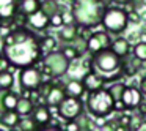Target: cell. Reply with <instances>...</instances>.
<instances>
[{
  "mask_svg": "<svg viewBox=\"0 0 146 131\" xmlns=\"http://www.w3.org/2000/svg\"><path fill=\"white\" fill-rule=\"evenodd\" d=\"M82 82H83L85 90H86L88 93H93V92H98V90L105 89V87H104L105 79L101 76V74H98L96 71H93V70L88 71V73H85Z\"/></svg>",
  "mask_w": 146,
  "mask_h": 131,
  "instance_id": "11",
  "label": "cell"
},
{
  "mask_svg": "<svg viewBox=\"0 0 146 131\" xmlns=\"http://www.w3.org/2000/svg\"><path fill=\"white\" fill-rule=\"evenodd\" d=\"M50 26L55 27V29H61V27L64 26V19H63V14H54V16H50Z\"/></svg>",
  "mask_w": 146,
  "mask_h": 131,
  "instance_id": "32",
  "label": "cell"
},
{
  "mask_svg": "<svg viewBox=\"0 0 146 131\" xmlns=\"http://www.w3.org/2000/svg\"><path fill=\"white\" fill-rule=\"evenodd\" d=\"M49 26H50V17H49L46 13H42L41 10L27 17V27H29L30 30L41 32V30L47 29Z\"/></svg>",
  "mask_w": 146,
  "mask_h": 131,
  "instance_id": "12",
  "label": "cell"
},
{
  "mask_svg": "<svg viewBox=\"0 0 146 131\" xmlns=\"http://www.w3.org/2000/svg\"><path fill=\"white\" fill-rule=\"evenodd\" d=\"M145 5H146V0H145Z\"/></svg>",
  "mask_w": 146,
  "mask_h": 131,
  "instance_id": "49",
  "label": "cell"
},
{
  "mask_svg": "<svg viewBox=\"0 0 146 131\" xmlns=\"http://www.w3.org/2000/svg\"><path fill=\"white\" fill-rule=\"evenodd\" d=\"M39 48H41L42 54L46 52V55L50 54V52H55V49H57V38L55 36H42V38H39Z\"/></svg>",
  "mask_w": 146,
  "mask_h": 131,
  "instance_id": "25",
  "label": "cell"
},
{
  "mask_svg": "<svg viewBox=\"0 0 146 131\" xmlns=\"http://www.w3.org/2000/svg\"><path fill=\"white\" fill-rule=\"evenodd\" d=\"M17 130L19 131H39L41 126L33 120L32 117H22L19 120V125H17Z\"/></svg>",
  "mask_w": 146,
  "mask_h": 131,
  "instance_id": "27",
  "label": "cell"
},
{
  "mask_svg": "<svg viewBox=\"0 0 146 131\" xmlns=\"http://www.w3.org/2000/svg\"><path fill=\"white\" fill-rule=\"evenodd\" d=\"M141 67H143V62H140L138 58H135L132 55L127 62H123V65H121V73L126 74V76H135L141 70Z\"/></svg>",
  "mask_w": 146,
  "mask_h": 131,
  "instance_id": "19",
  "label": "cell"
},
{
  "mask_svg": "<svg viewBox=\"0 0 146 131\" xmlns=\"http://www.w3.org/2000/svg\"><path fill=\"white\" fill-rule=\"evenodd\" d=\"M64 131H82V126L79 125L77 120H71L64 125Z\"/></svg>",
  "mask_w": 146,
  "mask_h": 131,
  "instance_id": "35",
  "label": "cell"
},
{
  "mask_svg": "<svg viewBox=\"0 0 146 131\" xmlns=\"http://www.w3.org/2000/svg\"><path fill=\"white\" fill-rule=\"evenodd\" d=\"M138 111H140V112H138L140 115H146V103H145V101H143L141 104L138 106Z\"/></svg>",
  "mask_w": 146,
  "mask_h": 131,
  "instance_id": "40",
  "label": "cell"
},
{
  "mask_svg": "<svg viewBox=\"0 0 146 131\" xmlns=\"http://www.w3.org/2000/svg\"><path fill=\"white\" fill-rule=\"evenodd\" d=\"M116 123H118V120H108V122H105L104 125H101L99 131H115Z\"/></svg>",
  "mask_w": 146,
  "mask_h": 131,
  "instance_id": "36",
  "label": "cell"
},
{
  "mask_svg": "<svg viewBox=\"0 0 146 131\" xmlns=\"http://www.w3.org/2000/svg\"><path fill=\"white\" fill-rule=\"evenodd\" d=\"M111 36L108 35L107 32H94L91 36H90V40L86 41V51L90 52L91 55L98 54V52L104 51V49H110L111 46Z\"/></svg>",
  "mask_w": 146,
  "mask_h": 131,
  "instance_id": "9",
  "label": "cell"
},
{
  "mask_svg": "<svg viewBox=\"0 0 146 131\" xmlns=\"http://www.w3.org/2000/svg\"><path fill=\"white\" fill-rule=\"evenodd\" d=\"M141 16H140L138 11H130L129 13V22H133V24H138Z\"/></svg>",
  "mask_w": 146,
  "mask_h": 131,
  "instance_id": "37",
  "label": "cell"
},
{
  "mask_svg": "<svg viewBox=\"0 0 146 131\" xmlns=\"http://www.w3.org/2000/svg\"><path fill=\"white\" fill-rule=\"evenodd\" d=\"M132 54L135 58H138L140 62H146V43H137L132 49Z\"/></svg>",
  "mask_w": 146,
  "mask_h": 131,
  "instance_id": "30",
  "label": "cell"
},
{
  "mask_svg": "<svg viewBox=\"0 0 146 131\" xmlns=\"http://www.w3.org/2000/svg\"><path fill=\"white\" fill-rule=\"evenodd\" d=\"M17 11H19V3H13V5H8V7L0 8V22H2V21L13 22V19L17 14Z\"/></svg>",
  "mask_w": 146,
  "mask_h": 131,
  "instance_id": "23",
  "label": "cell"
},
{
  "mask_svg": "<svg viewBox=\"0 0 146 131\" xmlns=\"http://www.w3.org/2000/svg\"><path fill=\"white\" fill-rule=\"evenodd\" d=\"M64 92H66V96H71V98H82V95L86 92L85 85H83L82 81L79 79H71L64 84Z\"/></svg>",
  "mask_w": 146,
  "mask_h": 131,
  "instance_id": "16",
  "label": "cell"
},
{
  "mask_svg": "<svg viewBox=\"0 0 146 131\" xmlns=\"http://www.w3.org/2000/svg\"><path fill=\"white\" fill-rule=\"evenodd\" d=\"M91 68L98 74H101L104 79L110 74H119L121 71V58L116 54L111 52V49H104V51L98 52V54L91 55Z\"/></svg>",
  "mask_w": 146,
  "mask_h": 131,
  "instance_id": "3",
  "label": "cell"
},
{
  "mask_svg": "<svg viewBox=\"0 0 146 131\" xmlns=\"http://www.w3.org/2000/svg\"><path fill=\"white\" fill-rule=\"evenodd\" d=\"M44 84V77H42V71H39L36 67H29L21 70L19 73V85L22 87L25 92H33V90H39V87Z\"/></svg>",
  "mask_w": 146,
  "mask_h": 131,
  "instance_id": "7",
  "label": "cell"
},
{
  "mask_svg": "<svg viewBox=\"0 0 146 131\" xmlns=\"http://www.w3.org/2000/svg\"><path fill=\"white\" fill-rule=\"evenodd\" d=\"M2 26H3V24H2V22H0V29H2Z\"/></svg>",
  "mask_w": 146,
  "mask_h": 131,
  "instance_id": "47",
  "label": "cell"
},
{
  "mask_svg": "<svg viewBox=\"0 0 146 131\" xmlns=\"http://www.w3.org/2000/svg\"><path fill=\"white\" fill-rule=\"evenodd\" d=\"M77 27H79V38H82V40H85V41H88L90 36L93 35L91 29H88V27H82V26H77Z\"/></svg>",
  "mask_w": 146,
  "mask_h": 131,
  "instance_id": "33",
  "label": "cell"
},
{
  "mask_svg": "<svg viewBox=\"0 0 146 131\" xmlns=\"http://www.w3.org/2000/svg\"><path fill=\"white\" fill-rule=\"evenodd\" d=\"M140 43H146V32H141V36H140Z\"/></svg>",
  "mask_w": 146,
  "mask_h": 131,
  "instance_id": "43",
  "label": "cell"
},
{
  "mask_svg": "<svg viewBox=\"0 0 146 131\" xmlns=\"http://www.w3.org/2000/svg\"><path fill=\"white\" fill-rule=\"evenodd\" d=\"M143 120H145V123H146V115H143Z\"/></svg>",
  "mask_w": 146,
  "mask_h": 131,
  "instance_id": "46",
  "label": "cell"
},
{
  "mask_svg": "<svg viewBox=\"0 0 146 131\" xmlns=\"http://www.w3.org/2000/svg\"><path fill=\"white\" fill-rule=\"evenodd\" d=\"M140 92H141L143 96H146V76H143L141 79H140V85H138Z\"/></svg>",
  "mask_w": 146,
  "mask_h": 131,
  "instance_id": "38",
  "label": "cell"
},
{
  "mask_svg": "<svg viewBox=\"0 0 146 131\" xmlns=\"http://www.w3.org/2000/svg\"><path fill=\"white\" fill-rule=\"evenodd\" d=\"M71 62L61 54V51H55L42 57V77L44 79H57L69 71Z\"/></svg>",
  "mask_w": 146,
  "mask_h": 131,
  "instance_id": "6",
  "label": "cell"
},
{
  "mask_svg": "<svg viewBox=\"0 0 146 131\" xmlns=\"http://www.w3.org/2000/svg\"><path fill=\"white\" fill-rule=\"evenodd\" d=\"M107 8L104 0H74L71 5V14L74 24L93 29L102 22Z\"/></svg>",
  "mask_w": 146,
  "mask_h": 131,
  "instance_id": "2",
  "label": "cell"
},
{
  "mask_svg": "<svg viewBox=\"0 0 146 131\" xmlns=\"http://www.w3.org/2000/svg\"><path fill=\"white\" fill-rule=\"evenodd\" d=\"M19 98L21 96L17 95V93L14 92H3V95H2V99H0V103H2V109L3 111H16L17 107V103H19Z\"/></svg>",
  "mask_w": 146,
  "mask_h": 131,
  "instance_id": "20",
  "label": "cell"
},
{
  "mask_svg": "<svg viewBox=\"0 0 146 131\" xmlns=\"http://www.w3.org/2000/svg\"><path fill=\"white\" fill-rule=\"evenodd\" d=\"M107 90L111 95V98L115 99V103H118V101H121V98H123V93H124V90H126V85H124L123 82H113L111 85L107 87Z\"/></svg>",
  "mask_w": 146,
  "mask_h": 131,
  "instance_id": "28",
  "label": "cell"
},
{
  "mask_svg": "<svg viewBox=\"0 0 146 131\" xmlns=\"http://www.w3.org/2000/svg\"><path fill=\"white\" fill-rule=\"evenodd\" d=\"M55 2H60V0H55Z\"/></svg>",
  "mask_w": 146,
  "mask_h": 131,
  "instance_id": "48",
  "label": "cell"
},
{
  "mask_svg": "<svg viewBox=\"0 0 146 131\" xmlns=\"http://www.w3.org/2000/svg\"><path fill=\"white\" fill-rule=\"evenodd\" d=\"M32 118H33V120H35L41 128L46 126L47 123H50V122H52V114H50V111H49L47 104H44V106H36L35 111H33V114H32Z\"/></svg>",
  "mask_w": 146,
  "mask_h": 131,
  "instance_id": "17",
  "label": "cell"
},
{
  "mask_svg": "<svg viewBox=\"0 0 146 131\" xmlns=\"http://www.w3.org/2000/svg\"><path fill=\"white\" fill-rule=\"evenodd\" d=\"M8 131H19L17 128H13V130H8Z\"/></svg>",
  "mask_w": 146,
  "mask_h": 131,
  "instance_id": "45",
  "label": "cell"
},
{
  "mask_svg": "<svg viewBox=\"0 0 146 131\" xmlns=\"http://www.w3.org/2000/svg\"><path fill=\"white\" fill-rule=\"evenodd\" d=\"M110 49H111V52H113V54H116L118 57L121 58V60H123V58H126L127 55L130 54V51H132V48H130V44H129V40L123 38V36H119V38L115 40V41L111 43Z\"/></svg>",
  "mask_w": 146,
  "mask_h": 131,
  "instance_id": "15",
  "label": "cell"
},
{
  "mask_svg": "<svg viewBox=\"0 0 146 131\" xmlns=\"http://www.w3.org/2000/svg\"><path fill=\"white\" fill-rule=\"evenodd\" d=\"M13 85H14V74L8 70L0 71V90L10 92Z\"/></svg>",
  "mask_w": 146,
  "mask_h": 131,
  "instance_id": "24",
  "label": "cell"
},
{
  "mask_svg": "<svg viewBox=\"0 0 146 131\" xmlns=\"http://www.w3.org/2000/svg\"><path fill=\"white\" fill-rule=\"evenodd\" d=\"M0 131H3V130H0Z\"/></svg>",
  "mask_w": 146,
  "mask_h": 131,
  "instance_id": "50",
  "label": "cell"
},
{
  "mask_svg": "<svg viewBox=\"0 0 146 131\" xmlns=\"http://www.w3.org/2000/svg\"><path fill=\"white\" fill-rule=\"evenodd\" d=\"M21 0H0V8L8 7V5H13V3H19Z\"/></svg>",
  "mask_w": 146,
  "mask_h": 131,
  "instance_id": "39",
  "label": "cell"
},
{
  "mask_svg": "<svg viewBox=\"0 0 146 131\" xmlns=\"http://www.w3.org/2000/svg\"><path fill=\"white\" fill-rule=\"evenodd\" d=\"M121 103L124 104L126 109H138V106L143 103V95L140 92V89L135 85H126Z\"/></svg>",
  "mask_w": 146,
  "mask_h": 131,
  "instance_id": "10",
  "label": "cell"
},
{
  "mask_svg": "<svg viewBox=\"0 0 146 131\" xmlns=\"http://www.w3.org/2000/svg\"><path fill=\"white\" fill-rule=\"evenodd\" d=\"M66 98V92H64V85H58V84H52V89L49 92V95L46 96V104L47 106H58L63 103V99Z\"/></svg>",
  "mask_w": 146,
  "mask_h": 131,
  "instance_id": "13",
  "label": "cell"
},
{
  "mask_svg": "<svg viewBox=\"0 0 146 131\" xmlns=\"http://www.w3.org/2000/svg\"><path fill=\"white\" fill-rule=\"evenodd\" d=\"M3 57L14 68L35 67L42 58L39 38L30 29H16L3 36Z\"/></svg>",
  "mask_w": 146,
  "mask_h": 131,
  "instance_id": "1",
  "label": "cell"
},
{
  "mask_svg": "<svg viewBox=\"0 0 146 131\" xmlns=\"http://www.w3.org/2000/svg\"><path fill=\"white\" fill-rule=\"evenodd\" d=\"M3 62H5V57H3V55H0V65L3 63Z\"/></svg>",
  "mask_w": 146,
  "mask_h": 131,
  "instance_id": "44",
  "label": "cell"
},
{
  "mask_svg": "<svg viewBox=\"0 0 146 131\" xmlns=\"http://www.w3.org/2000/svg\"><path fill=\"white\" fill-rule=\"evenodd\" d=\"M83 112V103L79 98H71L66 96L60 106H58V115L64 120H77Z\"/></svg>",
  "mask_w": 146,
  "mask_h": 131,
  "instance_id": "8",
  "label": "cell"
},
{
  "mask_svg": "<svg viewBox=\"0 0 146 131\" xmlns=\"http://www.w3.org/2000/svg\"><path fill=\"white\" fill-rule=\"evenodd\" d=\"M72 46H74V48H76L77 51L80 52V55H82L83 52L86 51V41H85V40H82V38H77L76 41L72 43Z\"/></svg>",
  "mask_w": 146,
  "mask_h": 131,
  "instance_id": "34",
  "label": "cell"
},
{
  "mask_svg": "<svg viewBox=\"0 0 146 131\" xmlns=\"http://www.w3.org/2000/svg\"><path fill=\"white\" fill-rule=\"evenodd\" d=\"M86 109L96 118H102L110 115L115 111V99L108 93L107 89L98 90V92L88 93L86 98Z\"/></svg>",
  "mask_w": 146,
  "mask_h": 131,
  "instance_id": "4",
  "label": "cell"
},
{
  "mask_svg": "<svg viewBox=\"0 0 146 131\" xmlns=\"http://www.w3.org/2000/svg\"><path fill=\"white\" fill-rule=\"evenodd\" d=\"M36 106L33 104V101L30 98H25V96H21L19 103H17L16 112L21 115V117H32L33 111H35Z\"/></svg>",
  "mask_w": 146,
  "mask_h": 131,
  "instance_id": "22",
  "label": "cell"
},
{
  "mask_svg": "<svg viewBox=\"0 0 146 131\" xmlns=\"http://www.w3.org/2000/svg\"><path fill=\"white\" fill-rule=\"evenodd\" d=\"M115 131H130L127 126H124V125H119V122L116 123V126H115Z\"/></svg>",
  "mask_w": 146,
  "mask_h": 131,
  "instance_id": "41",
  "label": "cell"
},
{
  "mask_svg": "<svg viewBox=\"0 0 146 131\" xmlns=\"http://www.w3.org/2000/svg\"><path fill=\"white\" fill-rule=\"evenodd\" d=\"M101 26L108 35H121L129 26V13L121 7H108L104 13Z\"/></svg>",
  "mask_w": 146,
  "mask_h": 131,
  "instance_id": "5",
  "label": "cell"
},
{
  "mask_svg": "<svg viewBox=\"0 0 146 131\" xmlns=\"http://www.w3.org/2000/svg\"><path fill=\"white\" fill-rule=\"evenodd\" d=\"M77 38H79V27H77V24H64L58 30V40L66 43V44H72Z\"/></svg>",
  "mask_w": 146,
  "mask_h": 131,
  "instance_id": "14",
  "label": "cell"
},
{
  "mask_svg": "<svg viewBox=\"0 0 146 131\" xmlns=\"http://www.w3.org/2000/svg\"><path fill=\"white\" fill-rule=\"evenodd\" d=\"M61 7L58 2H55V0H44V2H41V11L42 13H46L49 17L54 16V14H61Z\"/></svg>",
  "mask_w": 146,
  "mask_h": 131,
  "instance_id": "26",
  "label": "cell"
},
{
  "mask_svg": "<svg viewBox=\"0 0 146 131\" xmlns=\"http://www.w3.org/2000/svg\"><path fill=\"white\" fill-rule=\"evenodd\" d=\"M39 10H41V2L39 0H21L19 2V11L27 17L35 14Z\"/></svg>",
  "mask_w": 146,
  "mask_h": 131,
  "instance_id": "21",
  "label": "cell"
},
{
  "mask_svg": "<svg viewBox=\"0 0 146 131\" xmlns=\"http://www.w3.org/2000/svg\"><path fill=\"white\" fill-rule=\"evenodd\" d=\"M145 125V120H143V115H140L138 112L137 114H132V118H130V125H129V130L130 131H138L140 128Z\"/></svg>",
  "mask_w": 146,
  "mask_h": 131,
  "instance_id": "31",
  "label": "cell"
},
{
  "mask_svg": "<svg viewBox=\"0 0 146 131\" xmlns=\"http://www.w3.org/2000/svg\"><path fill=\"white\" fill-rule=\"evenodd\" d=\"M61 54H63L69 62H74L76 58H79V57H80V52L77 51V49L74 48L72 44H66V46H63V48H61Z\"/></svg>",
  "mask_w": 146,
  "mask_h": 131,
  "instance_id": "29",
  "label": "cell"
},
{
  "mask_svg": "<svg viewBox=\"0 0 146 131\" xmlns=\"http://www.w3.org/2000/svg\"><path fill=\"white\" fill-rule=\"evenodd\" d=\"M21 120V115L17 114L16 111H3L0 114V125H3L8 130H13V128H17Z\"/></svg>",
  "mask_w": 146,
  "mask_h": 131,
  "instance_id": "18",
  "label": "cell"
},
{
  "mask_svg": "<svg viewBox=\"0 0 146 131\" xmlns=\"http://www.w3.org/2000/svg\"><path fill=\"white\" fill-rule=\"evenodd\" d=\"M110 2H113V3H116V5H127V3H130V2H133V0H110Z\"/></svg>",
  "mask_w": 146,
  "mask_h": 131,
  "instance_id": "42",
  "label": "cell"
}]
</instances>
